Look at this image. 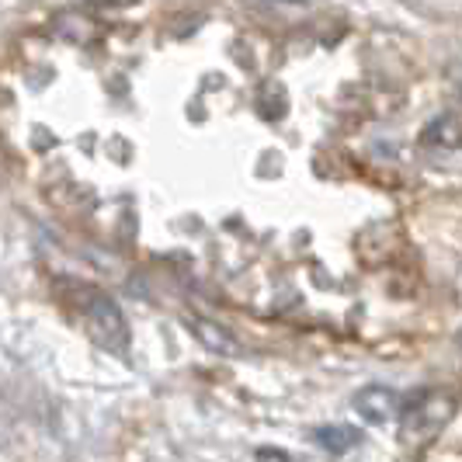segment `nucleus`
Masks as SVG:
<instances>
[{
	"instance_id": "7ed1b4c3",
	"label": "nucleus",
	"mask_w": 462,
	"mask_h": 462,
	"mask_svg": "<svg viewBox=\"0 0 462 462\" xmlns=\"http://www.w3.org/2000/svg\"><path fill=\"white\" fill-rule=\"evenodd\" d=\"M355 411H358L362 420H369V424H390L403 411V400H400L396 390L375 383V386H365V390L355 393Z\"/></svg>"
},
{
	"instance_id": "1a4fd4ad",
	"label": "nucleus",
	"mask_w": 462,
	"mask_h": 462,
	"mask_svg": "<svg viewBox=\"0 0 462 462\" xmlns=\"http://www.w3.org/2000/svg\"><path fill=\"white\" fill-rule=\"evenodd\" d=\"M257 112H261V118H268V122L285 118V112H289V97H285V91H282V84H264V88L257 91Z\"/></svg>"
},
{
	"instance_id": "ddd939ff",
	"label": "nucleus",
	"mask_w": 462,
	"mask_h": 462,
	"mask_svg": "<svg viewBox=\"0 0 462 462\" xmlns=\"http://www.w3.org/2000/svg\"><path fill=\"white\" fill-rule=\"evenodd\" d=\"M459 341H462V334H459Z\"/></svg>"
},
{
	"instance_id": "0eeeda50",
	"label": "nucleus",
	"mask_w": 462,
	"mask_h": 462,
	"mask_svg": "<svg viewBox=\"0 0 462 462\" xmlns=\"http://www.w3.org/2000/svg\"><path fill=\"white\" fill-rule=\"evenodd\" d=\"M313 441L324 448L327 456H345V452H351L358 445V431L345 428V424H327V428L313 431Z\"/></svg>"
},
{
	"instance_id": "6e6552de",
	"label": "nucleus",
	"mask_w": 462,
	"mask_h": 462,
	"mask_svg": "<svg viewBox=\"0 0 462 462\" xmlns=\"http://www.w3.org/2000/svg\"><path fill=\"white\" fill-rule=\"evenodd\" d=\"M424 143H428V146H445V150L462 146V116H452V112H448V116H439L428 125Z\"/></svg>"
},
{
	"instance_id": "9b49d317",
	"label": "nucleus",
	"mask_w": 462,
	"mask_h": 462,
	"mask_svg": "<svg viewBox=\"0 0 462 462\" xmlns=\"http://www.w3.org/2000/svg\"><path fill=\"white\" fill-rule=\"evenodd\" d=\"M94 7H129V4H136V0H88Z\"/></svg>"
},
{
	"instance_id": "39448f33",
	"label": "nucleus",
	"mask_w": 462,
	"mask_h": 462,
	"mask_svg": "<svg viewBox=\"0 0 462 462\" xmlns=\"http://www.w3.org/2000/svg\"><path fill=\"white\" fill-rule=\"evenodd\" d=\"M52 32L73 46H94L101 39V22L94 14H84V11H63V14H56Z\"/></svg>"
},
{
	"instance_id": "f03ea898",
	"label": "nucleus",
	"mask_w": 462,
	"mask_h": 462,
	"mask_svg": "<svg viewBox=\"0 0 462 462\" xmlns=\"http://www.w3.org/2000/svg\"><path fill=\"white\" fill-rule=\"evenodd\" d=\"M459 411L456 396L445 390H431L411 400V407L400 411V439L407 448H424L439 439L441 431L452 424V417Z\"/></svg>"
},
{
	"instance_id": "f257e3e1",
	"label": "nucleus",
	"mask_w": 462,
	"mask_h": 462,
	"mask_svg": "<svg viewBox=\"0 0 462 462\" xmlns=\"http://www.w3.org/2000/svg\"><path fill=\"white\" fill-rule=\"evenodd\" d=\"M63 302L77 313L80 327L88 330L97 347L112 351V355H125L129 351V324H125V313L118 310V302L105 292V289H94V285H67L63 289Z\"/></svg>"
},
{
	"instance_id": "9d476101",
	"label": "nucleus",
	"mask_w": 462,
	"mask_h": 462,
	"mask_svg": "<svg viewBox=\"0 0 462 462\" xmlns=\"http://www.w3.org/2000/svg\"><path fill=\"white\" fill-rule=\"evenodd\" d=\"M257 462H296L289 452H282V448H257Z\"/></svg>"
},
{
	"instance_id": "423d86ee",
	"label": "nucleus",
	"mask_w": 462,
	"mask_h": 462,
	"mask_svg": "<svg viewBox=\"0 0 462 462\" xmlns=\"http://www.w3.org/2000/svg\"><path fill=\"white\" fill-rule=\"evenodd\" d=\"M372 244L379 251L372 254L369 264H390L400 254V247H403V233H400L396 223H375V226H369V230L358 236V247H372Z\"/></svg>"
},
{
	"instance_id": "f8f14e48",
	"label": "nucleus",
	"mask_w": 462,
	"mask_h": 462,
	"mask_svg": "<svg viewBox=\"0 0 462 462\" xmlns=\"http://www.w3.org/2000/svg\"><path fill=\"white\" fill-rule=\"evenodd\" d=\"M292 4H300V0H292Z\"/></svg>"
},
{
	"instance_id": "20e7f679",
	"label": "nucleus",
	"mask_w": 462,
	"mask_h": 462,
	"mask_svg": "<svg viewBox=\"0 0 462 462\" xmlns=\"http://www.w3.org/2000/svg\"><path fill=\"white\" fill-rule=\"evenodd\" d=\"M185 324H188V330H191V334L208 347V351H216V355H223V358H236V355H244L240 341H236L223 324H212V320L199 317V313H188Z\"/></svg>"
}]
</instances>
